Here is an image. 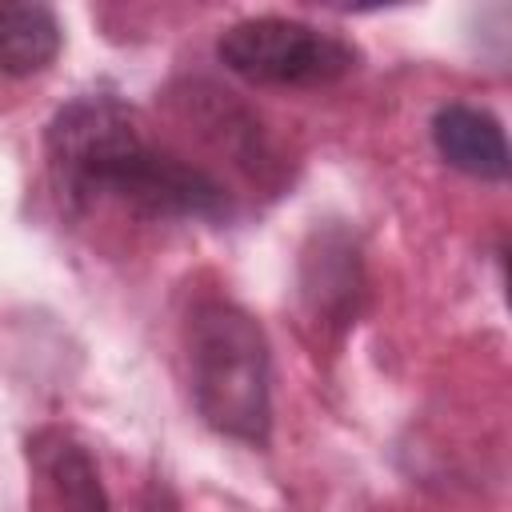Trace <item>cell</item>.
Returning a JSON list of instances; mask_svg holds the SVG:
<instances>
[{
	"label": "cell",
	"mask_w": 512,
	"mask_h": 512,
	"mask_svg": "<svg viewBox=\"0 0 512 512\" xmlns=\"http://www.w3.org/2000/svg\"><path fill=\"white\" fill-rule=\"evenodd\" d=\"M188 392L200 420L240 444L264 448L272 436V348L260 320L224 300H196L184 320Z\"/></svg>",
	"instance_id": "obj_2"
},
{
	"label": "cell",
	"mask_w": 512,
	"mask_h": 512,
	"mask_svg": "<svg viewBox=\"0 0 512 512\" xmlns=\"http://www.w3.org/2000/svg\"><path fill=\"white\" fill-rule=\"evenodd\" d=\"M432 144L440 160L476 180H508L512 156L504 140V124L468 100H448L432 112Z\"/></svg>",
	"instance_id": "obj_5"
},
{
	"label": "cell",
	"mask_w": 512,
	"mask_h": 512,
	"mask_svg": "<svg viewBox=\"0 0 512 512\" xmlns=\"http://www.w3.org/2000/svg\"><path fill=\"white\" fill-rule=\"evenodd\" d=\"M28 456L48 480L60 512H112L104 480L88 448L64 428H40L28 436Z\"/></svg>",
	"instance_id": "obj_6"
},
{
	"label": "cell",
	"mask_w": 512,
	"mask_h": 512,
	"mask_svg": "<svg viewBox=\"0 0 512 512\" xmlns=\"http://www.w3.org/2000/svg\"><path fill=\"white\" fill-rule=\"evenodd\" d=\"M300 300L308 320L328 332L356 324L364 300V260L356 236L344 224H324L308 236L300 252Z\"/></svg>",
	"instance_id": "obj_4"
},
{
	"label": "cell",
	"mask_w": 512,
	"mask_h": 512,
	"mask_svg": "<svg viewBox=\"0 0 512 512\" xmlns=\"http://www.w3.org/2000/svg\"><path fill=\"white\" fill-rule=\"evenodd\" d=\"M64 44V28L48 4H0V76L44 72Z\"/></svg>",
	"instance_id": "obj_7"
},
{
	"label": "cell",
	"mask_w": 512,
	"mask_h": 512,
	"mask_svg": "<svg viewBox=\"0 0 512 512\" xmlns=\"http://www.w3.org/2000/svg\"><path fill=\"white\" fill-rule=\"evenodd\" d=\"M44 152L56 196L76 212L112 200L148 220L232 216L224 184L200 164L144 140L136 112L108 92H84L56 108Z\"/></svg>",
	"instance_id": "obj_1"
},
{
	"label": "cell",
	"mask_w": 512,
	"mask_h": 512,
	"mask_svg": "<svg viewBox=\"0 0 512 512\" xmlns=\"http://www.w3.org/2000/svg\"><path fill=\"white\" fill-rule=\"evenodd\" d=\"M216 56L228 72L272 88H324L356 72L360 48L328 28L288 16H248L220 32Z\"/></svg>",
	"instance_id": "obj_3"
},
{
	"label": "cell",
	"mask_w": 512,
	"mask_h": 512,
	"mask_svg": "<svg viewBox=\"0 0 512 512\" xmlns=\"http://www.w3.org/2000/svg\"><path fill=\"white\" fill-rule=\"evenodd\" d=\"M140 512H176V496H172V488H168V484H160V480H152V484H148V492H144Z\"/></svg>",
	"instance_id": "obj_8"
}]
</instances>
